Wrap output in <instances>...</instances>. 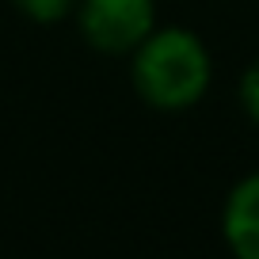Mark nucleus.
Instances as JSON below:
<instances>
[{
	"label": "nucleus",
	"instance_id": "obj_1",
	"mask_svg": "<svg viewBox=\"0 0 259 259\" xmlns=\"http://www.w3.org/2000/svg\"><path fill=\"white\" fill-rule=\"evenodd\" d=\"M130 80L153 111H191L213 80L210 46L187 27H156L130 54Z\"/></svg>",
	"mask_w": 259,
	"mask_h": 259
},
{
	"label": "nucleus",
	"instance_id": "obj_2",
	"mask_svg": "<svg viewBox=\"0 0 259 259\" xmlns=\"http://www.w3.org/2000/svg\"><path fill=\"white\" fill-rule=\"evenodd\" d=\"M73 19L80 38L107 57H130L160 27L156 0H80Z\"/></svg>",
	"mask_w": 259,
	"mask_h": 259
},
{
	"label": "nucleus",
	"instance_id": "obj_3",
	"mask_svg": "<svg viewBox=\"0 0 259 259\" xmlns=\"http://www.w3.org/2000/svg\"><path fill=\"white\" fill-rule=\"evenodd\" d=\"M221 240L233 259H259V168L236 179L221 202Z\"/></svg>",
	"mask_w": 259,
	"mask_h": 259
},
{
	"label": "nucleus",
	"instance_id": "obj_4",
	"mask_svg": "<svg viewBox=\"0 0 259 259\" xmlns=\"http://www.w3.org/2000/svg\"><path fill=\"white\" fill-rule=\"evenodd\" d=\"M76 4H80V0H12V8H16L23 19L38 23V27H54V23L73 19Z\"/></svg>",
	"mask_w": 259,
	"mask_h": 259
},
{
	"label": "nucleus",
	"instance_id": "obj_5",
	"mask_svg": "<svg viewBox=\"0 0 259 259\" xmlns=\"http://www.w3.org/2000/svg\"><path fill=\"white\" fill-rule=\"evenodd\" d=\"M236 96H240V107H244V114H248V118L259 126V57L248 65V69H244L240 84H236Z\"/></svg>",
	"mask_w": 259,
	"mask_h": 259
}]
</instances>
